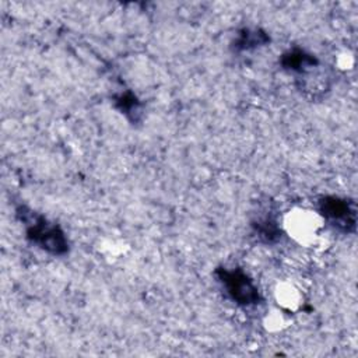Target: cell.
I'll use <instances>...</instances> for the list:
<instances>
[{
	"label": "cell",
	"instance_id": "3",
	"mask_svg": "<svg viewBox=\"0 0 358 358\" xmlns=\"http://www.w3.org/2000/svg\"><path fill=\"white\" fill-rule=\"evenodd\" d=\"M317 210L324 221L334 229L344 234L355 231L357 208L354 201L345 197L329 194L319 199Z\"/></svg>",
	"mask_w": 358,
	"mask_h": 358
},
{
	"label": "cell",
	"instance_id": "5",
	"mask_svg": "<svg viewBox=\"0 0 358 358\" xmlns=\"http://www.w3.org/2000/svg\"><path fill=\"white\" fill-rule=\"evenodd\" d=\"M270 42V38L266 32L257 28H243L238 32V36L234 41V49L236 52H248L264 46Z\"/></svg>",
	"mask_w": 358,
	"mask_h": 358
},
{
	"label": "cell",
	"instance_id": "1",
	"mask_svg": "<svg viewBox=\"0 0 358 358\" xmlns=\"http://www.w3.org/2000/svg\"><path fill=\"white\" fill-rule=\"evenodd\" d=\"M18 218L25 224L27 239L53 256H63L69 252V239L64 231L55 222L21 206L17 208Z\"/></svg>",
	"mask_w": 358,
	"mask_h": 358
},
{
	"label": "cell",
	"instance_id": "2",
	"mask_svg": "<svg viewBox=\"0 0 358 358\" xmlns=\"http://www.w3.org/2000/svg\"><path fill=\"white\" fill-rule=\"evenodd\" d=\"M214 274L228 298L236 305L249 308L262 302V295L257 285L242 268L217 267Z\"/></svg>",
	"mask_w": 358,
	"mask_h": 358
},
{
	"label": "cell",
	"instance_id": "7",
	"mask_svg": "<svg viewBox=\"0 0 358 358\" xmlns=\"http://www.w3.org/2000/svg\"><path fill=\"white\" fill-rule=\"evenodd\" d=\"M113 102H115L116 109L120 113H123L130 122H133V123L140 122L141 115H143L141 102L131 91H124V92L115 95Z\"/></svg>",
	"mask_w": 358,
	"mask_h": 358
},
{
	"label": "cell",
	"instance_id": "6",
	"mask_svg": "<svg viewBox=\"0 0 358 358\" xmlns=\"http://www.w3.org/2000/svg\"><path fill=\"white\" fill-rule=\"evenodd\" d=\"M253 232L263 243H275L281 238V228L277 220L271 215H263L253 221Z\"/></svg>",
	"mask_w": 358,
	"mask_h": 358
},
{
	"label": "cell",
	"instance_id": "4",
	"mask_svg": "<svg viewBox=\"0 0 358 358\" xmlns=\"http://www.w3.org/2000/svg\"><path fill=\"white\" fill-rule=\"evenodd\" d=\"M280 64L289 73L306 74L309 70L319 66V60L316 56L301 48H292L281 55Z\"/></svg>",
	"mask_w": 358,
	"mask_h": 358
}]
</instances>
